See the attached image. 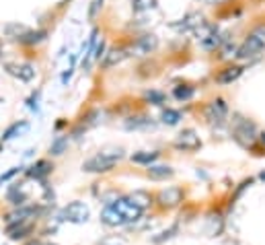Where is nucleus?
<instances>
[{"mask_svg": "<svg viewBox=\"0 0 265 245\" xmlns=\"http://www.w3.org/2000/svg\"><path fill=\"white\" fill-rule=\"evenodd\" d=\"M124 159V148H103L99 150L95 157L86 159L82 163V171L86 173H107L111 171L117 163H120Z\"/></svg>", "mask_w": 265, "mask_h": 245, "instance_id": "f257e3e1", "label": "nucleus"}, {"mask_svg": "<svg viewBox=\"0 0 265 245\" xmlns=\"http://www.w3.org/2000/svg\"><path fill=\"white\" fill-rule=\"evenodd\" d=\"M232 136H234V140H237V142H241L243 146H251L257 140V128H255L253 121H249L245 117H239V119H234Z\"/></svg>", "mask_w": 265, "mask_h": 245, "instance_id": "f03ea898", "label": "nucleus"}, {"mask_svg": "<svg viewBox=\"0 0 265 245\" xmlns=\"http://www.w3.org/2000/svg\"><path fill=\"white\" fill-rule=\"evenodd\" d=\"M60 217H62V221H68L72 225H82L91 217V210H88V206L84 202H70L68 206L62 208Z\"/></svg>", "mask_w": 265, "mask_h": 245, "instance_id": "7ed1b4c3", "label": "nucleus"}, {"mask_svg": "<svg viewBox=\"0 0 265 245\" xmlns=\"http://www.w3.org/2000/svg\"><path fill=\"white\" fill-rule=\"evenodd\" d=\"M39 214V208L37 206H31V204H25V206H17L15 210H11L7 214V225H15V223H33Z\"/></svg>", "mask_w": 265, "mask_h": 245, "instance_id": "20e7f679", "label": "nucleus"}, {"mask_svg": "<svg viewBox=\"0 0 265 245\" xmlns=\"http://www.w3.org/2000/svg\"><path fill=\"white\" fill-rule=\"evenodd\" d=\"M203 113H205V119L214 121V124H222V121L226 119V115H228V105H226L224 99L218 97V99H214V101H210L208 105H205Z\"/></svg>", "mask_w": 265, "mask_h": 245, "instance_id": "39448f33", "label": "nucleus"}, {"mask_svg": "<svg viewBox=\"0 0 265 245\" xmlns=\"http://www.w3.org/2000/svg\"><path fill=\"white\" fill-rule=\"evenodd\" d=\"M111 206H113V208H115V210L126 219V223H136V221L142 219V214H144V210H140V208H136L134 204H130L128 198L115 200V202H111Z\"/></svg>", "mask_w": 265, "mask_h": 245, "instance_id": "423d86ee", "label": "nucleus"}, {"mask_svg": "<svg viewBox=\"0 0 265 245\" xmlns=\"http://www.w3.org/2000/svg\"><path fill=\"white\" fill-rule=\"evenodd\" d=\"M156 46H158V39H156V35H152V33H146V35L138 37V39L132 44V48H130L128 52H132L134 56H146V54L154 52V50H156Z\"/></svg>", "mask_w": 265, "mask_h": 245, "instance_id": "0eeeda50", "label": "nucleus"}, {"mask_svg": "<svg viewBox=\"0 0 265 245\" xmlns=\"http://www.w3.org/2000/svg\"><path fill=\"white\" fill-rule=\"evenodd\" d=\"M156 200L161 202V206L173 208V206H177V204L183 202V190L177 188V186H171V188H167V190H161L158 196H156Z\"/></svg>", "mask_w": 265, "mask_h": 245, "instance_id": "6e6552de", "label": "nucleus"}, {"mask_svg": "<svg viewBox=\"0 0 265 245\" xmlns=\"http://www.w3.org/2000/svg\"><path fill=\"white\" fill-rule=\"evenodd\" d=\"M199 146H201V140L195 134V130H183L175 138V148H179V150H195Z\"/></svg>", "mask_w": 265, "mask_h": 245, "instance_id": "1a4fd4ad", "label": "nucleus"}, {"mask_svg": "<svg viewBox=\"0 0 265 245\" xmlns=\"http://www.w3.org/2000/svg\"><path fill=\"white\" fill-rule=\"evenodd\" d=\"M261 48L257 46V44H253L251 39H245L241 46H239V50H237V58L239 60H245V62H247V60H249V62H251V60H257L259 56H261Z\"/></svg>", "mask_w": 265, "mask_h": 245, "instance_id": "9d476101", "label": "nucleus"}, {"mask_svg": "<svg viewBox=\"0 0 265 245\" xmlns=\"http://www.w3.org/2000/svg\"><path fill=\"white\" fill-rule=\"evenodd\" d=\"M101 223L107 225V227H122V225H126V219L109 204V206H105L103 212H101Z\"/></svg>", "mask_w": 265, "mask_h": 245, "instance_id": "9b49d317", "label": "nucleus"}, {"mask_svg": "<svg viewBox=\"0 0 265 245\" xmlns=\"http://www.w3.org/2000/svg\"><path fill=\"white\" fill-rule=\"evenodd\" d=\"M7 70L13 74V76H17L19 80H23V83H29V80H33V76H35V68L31 66V64H7Z\"/></svg>", "mask_w": 265, "mask_h": 245, "instance_id": "f8f14e48", "label": "nucleus"}, {"mask_svg": "<svg viewBox=\"0 0 265 245\" xmlns=\"http://www.w3.org/2000/svg\"><path fill=\"white\" fill-rule=\"evenodd\" d=\"M31 231H33V223H15V225H7V235H9L11 241L25 239Z\"/></svg>", "mask_w": 265, "mask_h": 245, "instance_id": "ddd939ff", "label": "nucleus"}, {"mask_svg": "<svg viewBox=\"0 0 265 245\" xmlns=\"http://www.w3.org/2000/svg\"><path fill=\"white\" fill-rule=\"evenodd\" d=\"M126 198H128L130 204H134V206L140 208V210H146V208L152 204V196H150L148 192H142V190H136V192H132V194L126 196Z\"/></svg>", "mask_w": 265, "mask_h": 245, "instance_id": "4468645a", "label": "nucleus"}, {"mask_svg": "<svg viewBox=\"0 0 265 245\" xmlns=\"http://www.w3.org/2000/svg\"><path fill=\"white\" fill-rule=\"evenodd\" d=\"M126 56H128V50H124V48H113V50H109V52L105 54V60H103V68H113V66H117Z\"/></svg>", "mask_w": 265, "mask_h": 245, "instance_id": "2eb2a0df", "label": "nucleus"}, {"mask_svg": "<svg viewBox=\"0 0 265 245\" xmlns=\"http://www.w3.org/2000/svg\"><path fill=\"white\" fill-rule=\"evenodd\" d=\"M51 169H54V165L49 163V161H37L33 167H29L27 169V175L29 177H33V179H43V177H47L49 173H51Z\"/></svg>", "mask_w": 265, "mask_h": 245, "instance_id": "dca6fc26", "label": "nucleus"}, {"mask_svg": "<svg viewBox=\"0 0 265 245\" xmlns=\"http://www.w3.org/2000/svg\"><path fill=\"white\" fill-rule=\"evenodd\" d=\"M243 66H228V68H224V70H220V74L216 76V80L220 83V85H228V83H234L241 74H243Z\"/></svg>", "mask_w": 265, "mask_h": 245, "instance_id": "f3484780", "label": "nucleus"}, {"mask_svg": "<svg viewBox=\"0 0 265 245\" xmlns=\"http://www.w3.org/2000/svg\"><path fill=\"white\" fill-rule=\"evenodd\" d=\"M173 169L169 165H150L148 167V177L154 179V181H163V179H169L173 177Z\"/></svg>", "mask_w": 265, "mask_h": 245, "instance_id": "a211bd4d", "label": "nucleus"}, {"mask_svg": "<svg viewBox=\"0 0 265 245\" xmlns=\"http://www.w3.org/2000/svg\"><path fill=\"white\" fill-rule=\"evenodd\" d=\"M45 37H47V31H43V29H37V31H31V29H29V31L17 42H21L23 46H35V44H41Z\"/></svg>", "mask_w": 265, "mask_h": 245, "instance_id": "6ab92c4d", "label": "nucleus"}, {"mask_svg": "<svg viewBox=\"0 0 265 245\" xmlns=\"http://www.w3.org/2000/svg\"><path fill=\"white\" fill-rule=\"evenodd\" d=\"M158 159V152L156 150H140V152H134L132 155V161L138 163V165H152L154 161Z\"/></svg>", "mask_w": 265, "mask_h": 245, "instance_id": "aec40b11", "label": "nucleus"}, {"mask_svg": "<svg viewBox=\"0 0 265 245\" xmlns=\"http://www.w3.org/2000/svg\"><path fill=\"white\" fill-rule=\"evenodd\" d=\"M27 130H29V124H27V121H15L13 126H9V128L5 130L3 140H13V138L21 136V134H23V132H27Z\"/></svg>", "mask_w": 265, "mask_h": 245, "instance_id": "412c9836", "label": "nucleus"}, {"mask_svg": "<svg viewBox=\"0 0 265 245\" xmlns=\"http://www.w3.org/2000/svg\"><path fill=\"white\" fill-rule=\"evenodd\" d=\"M247 39H251L253 44H257L263 50L265 48V23H259L257 27H253V31L247 35Z\"/></svg>", "mask_w": 265, "mask_h": 245, "instance_id": "4be33fe9", "label": "nucleus"}, {"mask_svg": "<svg viewBox=\"0 0 265 245\" xmlns=\"http://www.w3.org/2000/svg\"><path fill=\"white\" fill-rule=\"evenodd\" d=\"M66 146H68V138H66V136H58V138L51 142V146H49V155H54V157L64 155Z\"/></svg>", "mask_w": 265, "mask_h": 245, "instance_id": "5701e85b", "label": "nucleus"}, {"mask_svg": "<svg viewBox=\"0 0 265 245\" xmlns=\"http://www.w3.org/2000/svg\"><path fill=\"white\" fill-rule=\"evenodd\" d=\"M161 119H163V124H167V126H175V124H179L181 111H179V109H169V107H167V109L163 111Z\"/></svg>", "mask_w": 265, "mask_h": 245, "instance_id": "b1692460", "label": "nucleus"}, {"mask_svg": "<svg viewBox=\"0 0 265 245\" xmlns=\"http://www.w3.org/2000/svg\"><path fill=\"white\" fill-rule=\"evenodd\" d=\"M27 31H29V29L23 27V25H19V23H11V25L5 27V33H7L9 37H13V39H21Z\"/></svg>", "mask_w": 265, "mask_h": 245, "instance_id": "393cba45", "label": "nucleus"}, {"mask_svg": "<svg viewBox=\"0 0 265 245\" xmlns=\"http://www.w3.org/2000/svg\"><path fill=\"white\" fill-rule=\"evenodd\" d=\"M193 87H187V85H181V87H175V91H173V95H175V99H179V101H189L191 97H193Z\"/></svg>", "mask_w": 265, "mask_h": 245, "instance_id": "a878e982", "label": "nucleus"}, {"mask_svg": "<svg viewBox=\"0 0 265 245\" xmlns=\"http://www.w3.org/2000/svg\"><path fill=\"white\" fill-rule=\"evenodd\" d=\"M144 99L150 101L152 105H163L167 101V95L163 93V91H146L144 93Z\"/></svg>", "mask_w": 265, "mask_h": 245, "instance_id": "bb28decb", "label": "nucleus"}, {"mask_svg": "<svg viewBox=\"0 0 265 245\" xmlns=\"http://www.w3.org/2000/svg\"><path fill=\"white\" fill-rule=\"evenodd\" d=\"M134 121H128L126 128L132 130V128H144V126H152V121L148 117H132Z\"/></svg>", "mask_w": 265, "mask_h": 245, "instance_id": "cd10ccee", "label": "nucleus"}, {"mask_svg": "<svg viewBox=\"0 0 265 245\" xmlns=\"http://www.w3.org/2000/svg\"><path fill=\"white\" fill-rule=\"evenodd\" d=\"M175 233H177V227H171L169 231H163V233H161V237H154L152 241H154V243H163L165 239H171Z\"/></svg>", "mask_w": 265, "mask_h": 245, "instance_id": "c85d7f7f", "label": "nucleus"}, {"mask_svg": "<svg viewBox=\"0 0 265 245\" xmlns=\"http://www.w3.org/2000/svg\"><path fill=\"white\" fill-rule=\"evenodd\" d=\"M156 7V0H136V9H154Z\"/></svg>", "mask_w": 265, "mask_h": 245, "instance_id": "c756f323", "label": "nucleus"}, {"mask_svg": "<svg viewBox=\"0 0 265 245\" xmlns=\"http://www.w3.org/2000/svg\"><path fill=\"white\" fill-rule=\"evenodd\" d=\"M19 171H21V167H11V169H9L5 175H0V183H5V181H9V179H13V177H15Z\"/></svg>", "mask_w": 265, "mask_h": 245, "instance_id": "7c9ffc66", "label": "nucleus"}, {"mask_svg": "<svg viewBox=\"0 0 265 245\" xmlns=\"http://www.w3.org/2000/svg\"><path fill=\"white\" fill-rule=\"evenodd\" d=\"M208 5H220V3H226V0H205Z\"/></svg>", "mask_w": 265, "mask_h": 245, "instance_id": "2f4dec72", "label": "nucleus"}, {"mask_svg": "<svg viewBox=\"0 0 265 245\" xmlns=\"http://www.w3.org/2000/svg\"><path fill=\"white\" fill-rule=\"evenodd\" d=\"M25 245H43V243H41V241H35V239H33V241H29V243H25Z\"/></svg>", "mask_w": 265, "mask_h": 245, "instance_id": "473e14b6", "label": "nucleus"}, {"mask_svg": "<svg viewBox=\"0 0 265 245\" xmlns=\"http://www.w3.org/2000/svg\"><path fill=\"white\" fill-rule=\"evenodd\" d=\"M261 140H263V144H265V132H263V134H261Z\"/></svg>", "mask_w": 265, "mask_h": 245, "instance_id": "72a5a7b5", "label": "nucleus"}, {"mask_svg": "<svg viewBox=\"0 0 265 245\" xmlns=\"http://www.w3.org/2000/svg\"><path fill=\"white\" fill-rule=\"evenodd\" d=\"M43 245H56V243H43Z\"/></svg>", "mask_w": 265, "mask_h": 245, "instance_id": "f704fd0d", "label": "nucleus"}, {"mask_svg": "<svg viewBox=\"0 0 265 245\" xmlns=\"http://www.w3.org/2000/svg\"><path fill=\"white\" fill-rule=\"evenodd\" d=\"M0 150H3V146H0Z\"/></svg>", "mask_w": 265, "mask_h": 245, "instance_id": "c9c22d12", "label": "nucleus"}, {"mask_svg": "<svg viewBox=\"0 0 265 245\" xmlns=\"http://www.w3.org/2000/svg\"><path fill=\"white\" fill-rule=\"evenodd\" d=\"M0 48H3V46H0Z\"/></svg>", "mask_w": 265, "mask_h": 245, "instance_id": "e433bc0d", "label": "nucleus"}]
</instances>
